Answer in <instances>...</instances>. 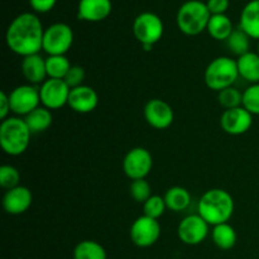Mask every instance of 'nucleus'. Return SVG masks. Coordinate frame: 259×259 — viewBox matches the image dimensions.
I'll return each mask as SVG.
<instances>
[{"instance_id":"obj_21","label":"nucleus","mask_w":259,"mask_h":259,"mask_svg":"<svg viewBox=\"0 0 259 259\" xmlns=\"http://www.w3.org/2000/svg\"><path fill=\"white\" fill-rule=\"evenodd\" d=\"M24 120L29 128L30 133H40V132H45L50 128L53 116L50 109L45 108V106H38L37 109H34L28 115L24 116Z\"/></svg>"},{"instance_id":"obj_25","label":"nucleus","mask_w":259,"mask_h":259,"mask_svg":"<svg viewBox=\"0 0 259 259\" xmlns=\"http://www.w3.org/2000/svg\"><path fill=\"white\" fill-rule=\"evenodd\" d=\"M73 259H108V255L100 243L82 240L73 249Z\"/></svg>"},{"instance_id":"obj_16","label":"nucleus","mask_w":259,"mask_h":259,"mask_svg":"<svg viewBox=\"0 0 259 259\" xmlns=\"http://www.w3.org/2000/svg\"><path fill=\"white\" fill-rule=\"evenodd\" d=\"M99 104V96L93 88L81 85L78 88L71 89L70 98L67 105L73 111L80 114L91 113L96 109Z\"/></svg>"},{"instance_id":"obj_5","label":"nucleus","mask_w":259,"mask_h":259,"mask_svg":"<svg viewBox=\"0 0 259 259\" xmlns=\"http://www.w3.org/2000/svg\"><path fill=\"white\" fill-rule=\"evenodd\" d=\"M239 77L237 61L230 57H218L207 65L204 73L205 83L209 89L222 91L232 88Z\"/></svg>"},{"instance_id":"obj_27","label":"nucleus","mask_w":259,"mask_h":259,"mask_svg":"<svg viewBox=\"0 0 259 259\" xmlns=\"http://www.w3.org/2000/svg\"><path fill=\"white\" fill-rule=\"evenodd\" d=\"M227 47L233 55L240 56L245 55V53L249 52L250 48V37L245 32H243L240 28L234 29V32L230 34V37L227 40Z\"/></svg>"},{"instance_id":"obj_34","label":"nucleus","mask_w":259,"mask_h":259,"mask_svg":"<svg viewBox=\"0 0 259 259\" xmlns=\"http://www.w3.org/2000/svg\"><path fill=\"white\" fill-rule=\"evenodd\" d=\"M57 0H29V4L35 13H48L55 8Z\"/></svg>"},{"instance_id":"obj_7","label":"nucleus","mask_w":259,"mask_h":259,"mask_svg":"<svg viewBox=\"0 0 259 259\" xmlns=\"http://www.w3.org/2000/svg\"><path fill=\"white\" fill-rule=\"evenodd\" d=\"M164 32L163 22L157 14L151 12L141 13L134 19L133 33L142 46H154Z\"/></svg>"},{"instance_id":"obj_22","label":"nucleus","mask_w":259,"mask_h":259,"mask_svg":"<svg viewBox=\"0 0 259 259\" xmlns=\"http://www.w3.org/2000/svg\"><path fill=\"white\" fill-rule=\"evenodd\" d=\"M206 30L210 37H212L214 39L227 40L230 34L234 32V28H233V23L229 17H227L225 14H218L211 15Z\"/></svg>"},{"instance_id":"obj_19","label":"nucleus","mask_w":259,"mask_h":259,"mask_svg":"<svg viewBox=\"0 0 259 259\" xmlns=\"http://www.w3.org/2000/svg\"><path fill=\"white\" fill-rule=\"evenodd\" d=\"M239 28L253 39H259V0H250L243 8Z\"/></svg>"},{"instance_id":"obj_8","label":"nucleus","mask_w":259,"mask_h":259,"mask_svg":"<svg viewBox=\"0 0 259 259\" xmlns=\"http://www.w3.org/2000/svg\"><path fill=\"white\" fill-rule=\"evenodd\" d=\"M71 89L65 80H58V78H48L40 85L39 95L40 103L43 106L50 110L61 109L68 104Z\"/></svg>"},{"instance_id":"obj_17","label":"nucleus","mask_w":259,"mask_h":259,"mask_svg":"<svg viewBox=\"0 0 259 259\" xmlns=\"http://www.w3.org/2000/svg\"><path fill=\"white\" fill-rule=\"evenodd\" d=\"M111 10V0H80L77 18L86 22H101L110 15Z\"/></svg>"},{"instance_id":"obj_23","label":"nucleus","mask_w":259,"mask_h":259,"mask_svg":"<svg viewBox=\"0 0 259 259\" xmlns=\"http://www.w3.org/2000/svg\"><path fill=\"white\" fill-rule=\"evenodd\" d=\"M164 201H166L167 209L180 212L189 207L190 202H191V195L185 187L175 186L167 190L166 195H164Z\"/></svg>"},{"instance_id":"obj_36","label":"nucleus","mask_w":259,"mask_h":259,"mask_svg":"<svg viewBox=\"0 0 259 259\" xmlns=\"http://www.w3.org/2000/svg\"><path fill=\"white\" fill-rule=\"evenodd\" d=\"M10 111H12V108H10L9 95L5 91H2L0 93V119L2 120L8 119Z\"/></svg>"},{"instance_id":"obj_12","label":"nucleus","mask_w":259,"mask_h":259,"mask_svg":"<svg viewBox=\"0 0 259 259\" xmlns=\"http://www.w3.org/2000/svg\"><path fill=\"white\" fill-rule=\"evenodd\" d=\"M209 234V224L199 214L189 215L180 223L177 235L187 245H197L204 242Z\"/></svg>"},{"instance_id":"obj_13","label":"nucleus","mask_w":259,"mask_h":259,"mask_svg":"<svg viewBox=\"0 0 259 259\" xmlns=\"http://www.w3.org/2000/svg\"><path fill=\"white\" fill-rule=\"evenodd\" d=\"M253 124V115L243 106L228 109L220 118V125L225 133L230 136H240L247 133Z\"/></svg>"},{"instance_id":"obj_15","label":"nucleus","mask_w":259,"mask_h":259,"mask_svg":"<svg viewBox=\"0 0 259 259\" xmlns=\"http://www.w3.org/2000/svg\"><path fill=\"white\" fill-rule=\"evenodd\" d=\"M33 201L32 192L28 187L19 186L10 189L3 197V207L10 215H20L27 211Z\"/></svg>"},{"instance_id":"obj_20","label":"nucleus","mask_w":259,"mask_h":259,"mask_svg":"<svg viewBox=\"0 0 259 259\" xmlns=\"http://www.w3.org/2000/svg\"><path fill=\"white\" fill-rule=\"evenodd\" d=\"M239 76L247 82L259 83V55L254 52H248L238 57L237 61Z\"/></svg>"},{"instance_id":"obj_37","label":"nucleus","mask_w":259,"mask_h":259,"mask_svg":"<svg viewBox=\"0 0 259 259\" xmlns=\"http://www.w3.org/2000/svg\"><path fill=\"white\" fill-rule=\"evenodd\" d=\"M257 53L259 55V45H258V52H257Z\"/></svg>"},{"instance_id":"obj_30","label":"nucleus","mask_w":259,"mask_h":259,"mask_svg":"<svg viewBox=\"0 0 259 259\" xmlns=\"http://www.w3.org/2000/svg\"><path fill=\"white\" fill-rule=\"evenodd\" d=\"M242 106L252 115H259V83H253L243 93Z\"/></svg>"},{"instance_id":"obj_29","label":"nucleus","mask_w":259,"mask_h":259,"mask_svg":"<svg viewBox=\"0 0 259 259\" xmlns=\"http://www.w3.org/2000/svg\"><path fill=\"white\" fill-rule=\"evenodd\" d=\"M167 209L164 197L158 196V195H152L148 200L143 204V211L146 217L157 219L164 214V210Z\"/></svg>"},{"instance_id":"obj_4","label":"nucleus","mask_w":259,"mask_h":259,"mask_svg":"<svg viewBox=\"0 0 259 259\" xmlns=\"http://www.w3.org/2000/svg\"><path fill=\"white\" fill-rule=\"evenodd\" d=\"M211 13L206 3L201 0H189L180 7L177 12V27L184 34L197 35L206 30Z\"/></svg>"},{"instance_id":"obj_35","label":"nucleus","mask_w":259,"mask_h":259,"mask_svg":"<svg viewBox=\"0 0 259 259\" xmlns=\"http://www.w3.org/2000/svg\"><path fill=\"white\" fill-rule=\"evenodd\" d=\"M206 5L211 15L225 14L229 8V0H207Z\"/></svg>"},{"instance_id":"obj_3","label":"nucleus","mask_w":259,"mask_h":259,"mask_svg":"<svg viewBox=\"0 0 259 259\" xmlns=\"http://www.w3.org/2000/svg\"><path fill=\"white\" fill-rule=\"evenodd\" d=\"M30 133L24 119L10 116L0 124V146L9 156H20L27 151Z\"/></svg>"},{"instance_id":"obj_14","label":"nucleus","mask_w":259,"mask_h":259,"mask_svg":"<svg viewBox=\"0 0 259 259\" xmlns=\"http://www.w3.org/2000/svg\"><path fill=\"white\" fill-rule=\"evenodd\" d=\"M147 123L156 129H167L174 123L175 114L171 105L161 99H152L144 106Z\"/></svg>"},{"instance_id":"obj_32","label":"nucleus","mask_w":259,"mask_h":259,"mask_svg":"<svg viewBox=\"0 0 259 259\" xmlns=\"http://www.w3.org/2000/svg\"><path fill=\"white\" fill-rule=\"evenodd\" d=\"M131 195L137 202H146L152 196V189L146 179L134 180L131 185Z\"/></svg>"},{"instance_id":"obj_9","label":"nucleus","mask_w":259,"mask_h":259,"mask_svg":"<svg viewBox=\"0 0 259 259\" xmlns=\"http://www.w3.org/2000/svg\"><path fill=\"white\" fill-rule=\"evenodd\" d=\"M9 100L13 113L25 116L39 106V89L35 88L34 85L17 86L10 91Z\"/></svg>"},{"instance_id":"obj_26","label":"nucleus","mask_w":259,"mask_h":259,"mask_svg":"<svg viewBox=\"0 0 259 259\" xmlns=\"http://www.w3.org/2000/svg\"><path fill=\"white\" fill-rule=\"evenodd\" d=\"M46 67L48 78L63 80L72 66L66 56H48V58H46Z\"/></svg>"},{"instance_id":"obj_31","label":"nucleus","mask_w":259,"mask_h":259,"mask_svg":"<svg viewBox=\"0 0 259 259\" xmlns=\"http://www.w3.org/2000/svg\"><path fill=\"white\" fill-rule=\"evenodd\" d=\"M19 181L20 174L14 166L4 164L0 167V186L3 189H14V187L19 186Z\"/></svg>"},{"instance_id":"obj_6","label":"nucleus","mask_w":259,"mask_h":259,"mask_svg":"<svg viewBox=\"0 0 259 259\" xmlns=\"http://www.w3.org/2000/svg\"><path fill=\"white\" fill-rule=\"evenodd\" d=\"M73 43V30L66 23H53L45 29L43 51L48 56H65Z\"/></svg>"},{"instance_id":"obj_11","label":"nucleus","mask_w":259,"mask_h":259,"mask_svg":"<svg viewBox=\"0 0 259 259\" xmlns=\"http://www.w3.org/2000/svg\"><path fill=\"white\" fill-rule=\"evenodd\" d=\"M159 235H161V225L157 219H152V218L143 215L132 224L131 238L132 242L137 247H152L159 239Z\"/></svg>"},{"instance_id":"obj_18","label":"nucleus","mask_w":259,"mask_h":259,"mask_svg":"<svg viewBox=\"0 0 259 259\" xmlns=\"http://www.w3.org/2000/svg\"><path fill=\"white\" fill-rule=\"evenodd\" d=\"M20 67H22L23 76L27 78L30 85H37V83L42 85L46 81V77H48L46 60L38 53L23 57Z\"/></svg>"},{"instance_id":"obj_24","label":"nucleus","mask_w":259,"mask_h":259,"mask_svg":"<svg viewBox=\"0 0 259 259\" xmlns=\"http://www.w3.org/2000/svg\"><path fill=\"white\" fill-rule=\"evenodd\" d=\"M212 242L219 249H232L237 244V232L228 223L215 225L214 229H212Z\"/></svg>"},{"instance_id":"obj_2","label":"nucleus","mask_w":259,"mask_h":259,"mask_svg":"<svg viewBox=\"0 0 259 259\" xmlns=\"http://www.w3.org/2000/svg\"><path fill=\"white\" fill-rule=\"evenodd\" d=\"M234 212V199L223 189H211L205 192L197 205V214L209 225L229 222Z\"/></svg>"},{"instance_id":"obj_33","label":"nucleus","mask_w":259,"mask_h":259,"mask_svg":"<svg viewBox=\"0 0 259 259\" xmlns=\"http://www.w3.org/2000/svg\"><path fill=\"white\" fill-rule=\"evenodd\" d=\"M63 80L70 86V89L78 88L82 85L83 80H85V70L81 66H72Z\"/></svg>"},{"instance_id":"obj_1","label":"nucleus","mask_w":259,"mask_h":259,"mask_svg":"<svg viewBox=\"0 0 259 259\" xmlns=\"http://www.w3.org/2000/svg\"><path fill=\"white\" fill-rule=\"evenodd\" d=\"M42 22L33 13H22L13 19L5 33L7 46L15 55L27 57L43 50Z\"/></svg>"},{"instance_id":"obj_28","label":"nucleus","mask_w":259,"mask_h":259,"mask_svg":"<svg viewBox=\"0 0 259 259\" xmlns=\"http://www.w3.org/2000/svg\"><path fill=\"white\" fill-rule=\"evenodd\" d=\"M218 99H219L220 105L224 106L227 110L228 109L239 108L243 104V94L233 86L220 91Z\"/></svg>"},{"instance_id":"obj_10","label":"nucleus","mask_w":259,"mask_h":259,"mask_svg":"<svg viewBox=\"0 0 259 259\" xmlns=\"http://www.w3.org/2000/svg\"><path fill=\"white\" fill-rule=\"evenodd\" d=\"M153 167V158L149 151L142 147L131 149L123 159V169L131 180L146 179Z\"/></svg>"}]
</instances>
